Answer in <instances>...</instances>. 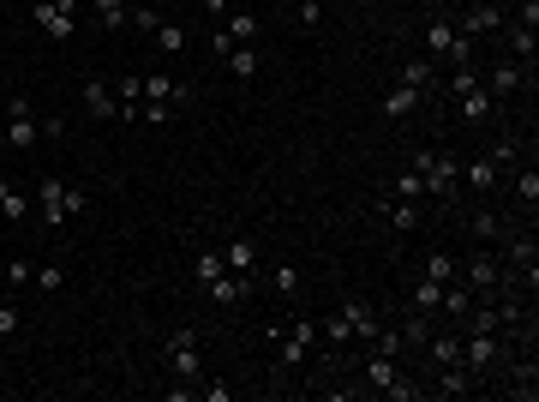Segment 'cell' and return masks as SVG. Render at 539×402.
Returning a JSON list of instances; mask_svg holds the SVG:
<instances>
[{
  "label": "cell",
  "mask_w": 539,
  "mask_h": 402,
  "mask_svg": "<svg viewBox=\"0 0 539 402\" xmlns=\"http://www.w3.org/2000/svg\"><path fill=\"white\" fill-rule=\"evenodd\" d=\"M60 139V120L55 115H36V108H30V97H6V144H13V150H30V144L36 139Z\"/></svg>",
  "instance_id": "1"
},
{
  "label": "cell",
  "mask_w": 539,
  "mask_h": 402,
  "mask_svg": "<svg viewBox=\"0 0 539 402\" xmlns=\"http://www.w3.org/2000/svg\"><path fill=\"white\" fill-rule=\"evenodd\" d=\"M408 169H420V180H426V192H432V199H450V192H455V180H462V162H455L450 150H413V157H408Z\"/></svg>",
  "instance_id": "2"
},
{
  "label": "cell",
  "mask_w": 539,
  "mask_h": 402,
  "mask_svg": "<svg viewBox=\"0 0 539 402\" xmlns=\"http://www.w3.org/2000/svg\"><path fill=\"white\" fill-rule=\"evenodd\" d=\"M36 211L48 216V229H60V222H72V216H85L90 199H85V192H72L66 180H43V187H36Z\"/></svg>",
  "instance_id": "3"
},
{
  "label": "cell",
  "mask_w": 539,
  "mask_h": 402,
  "mask_svg": "<svg viewBox=\"0 0 539 402\" xmlns=\"http://www.w3.org/2000/svg\"><path fill=\"white\" fill-rule=\"evenodd\" d=\"M30 18H36L55 43H72V36H78V0H30Z\"/></svg>",
  "instance_id": "4"
},
{
  "label": "cell",
  "mask_w": 539,
  "mask_h": 402,
  "mask_svg": "<svg viewBox=\"0 0 539 402\" xmlns=\"http://www.w3.org/2000/svg\"><path fill=\"white\" fill-rule=\"evenodd\" d=\"M162 355H168V373L174 378H198L204 373V348H198V336H192V331H174L168 343H162Z\"/></svg>",
  "instance_id": "5"
},
{
  "label": "cell",
  "mask_w": 539,
  "mask_h": 402,
  "mask_svg": "<svg viewBox=\"0 0 539 402\" xmlns=\"http://www.w3.org/2000/svg\"><path fill=\"white\" fill-rule=\"evenodd\" d=\"M497 360H503V343H497V331H468L462 336V366H473V373H492Z\"/></svg>",
  "instance_id": "6"
},
{
  "label": "cell",
  "mask_w": 539,
  "mask_h": 402,
  "mask_svg": "<svg viewBox=\"0 0 539 402\" xmlns=\"http://www.w3.org/2000/svg\"><path fill=\"white\" fill-rule=\"evenodd\" d=\"M138 102H168V108H192V90L174 85L168 72H144V78H138Z\"/></svg>",
  "instance_id": "7"
},
{
  "label": "cell",
  "mask_w": 539,
  "mask_h": 402,
  "mask_svg": "<svg viewBox=\"0 0 539 402\" xmlns=\"http://www.w3.org/2000/svg\"><path fill=\"white\" fill-rule=\"evenodd\" d=\"M473 385H480V373L462 366V360H450V366H438V378L426 385V397H468Z\"/></svg>",
  "instance_id": "8"
},
{
  "label": "cell",
  "mask_w": 539,
  "mask_h": 402,
  "mask_svg": "<svg viewBox=\"0 0 539 402\" xmlns=\"http://www.w3.org/2000/svg\"><path fill=\"white\" fill-rule=\"evenodd\" d=\"M252 276H240V271H222V276H216V283H204V294H210V301L216 306H240L246 301V294H252Z\"/></svg>",
  "instance_id": "9"
},
{
  "label": "cell",
  "mask_w": 539,
  "mask_h": 402,
  "mask_svg": "<svg viewBox=\"0 0 539 402\" xmlns=\"http://www.w3.org/2000/svg\"><path fill=\"white\" fill-rule=\"evenodd\" d=\"M336 313H341V318H348V331H354V343H371V336H378V331H383V325H378V313H371V306H366V301H360V294H348V301H341V306H336Z\"/></svg>",
  "instance_id": "10"
},
{
  "label": "cell",
  "mask_w": 539,
  "mask_h": 402,
  "mask_svg": "<svg viewBox=\"0 0 539 402\" xmlns=\"http://www.w3.org/2000/svg\"><path fill=\"white\" fill-rule=\"evenodd\" d=\"M426 108V90H413V85H390L383 90V120H408Z\"/></svg>",
  "instance_id": "11"
},
{
  "label": "cell",
  "mask_w": 539,
  "mask_h": 402,
  "mask_svg": "<svg viewBox=\"0 0 539 402\" xmlns=\"http://www.w3.org/2000/svg\"><path fill=\"white\" fill-rule=\"evenodd\" d=\"M378 216H383V222H390L396 234H413V229H420V204L390 199V192H378Z\"/></svg>",
  "instance_id": "12"
},
{
  "label": "cell",
  "mask_w": 539,
  "mask_h": 402,
  "mask_svg": "<svg viewBox=\"0 0 539 402\" xmlns=\"http://www.w3.org/2000/svg\"><path fill=\"white\" fill-rule=\"evenodd\" d=\"M85 115L90 120H120V97H114V85L90 78V85H85Z\"/></svg>",
  "instance_id": "13"
},
{
  "label": "cell",
  "mask_w": 539,
  "mask_h": 402,
  "mask_svg": "<svg viewBox=\"0 0 539 402\" xmlns=\"http://www.w3.org/2000/svg\"><path fill=\"white\" fill-rule=\"evenodd\" d=\"M228 36V43H258V30H264V18L258 13H246V6H228V18L216 25Z\"/></svg>",
  "instance_id": "14"
},
{
  "label": "cell",
  "mask_w": 539,
  "mask_h": 402,
  "mask_svg": "<svg viewBox=\"0 0 539 402\" xmlns=\"http://www.w3.org/2000/svg\"><path fill=\"white\" fill-rule=\"evenodd\" d=\"M527 72H534V67H522V60H510V55H503V60L492 67V78H485V90H492V97H515Z\"/></svg>",
  "instance_id": "15"
},
{
  "label": "cell",
  "mask_w": 539,
  "mask_h": 402,
  "mask_svg": "<svg viewBox=\"0 0 539 402\" xmlns=\"http://www.w3.org/2000/svg\"><path fill=\"white\" fill-rule=\"evenodd\" d=\"M462 36H473V43H480V36H497V30H503V13H497V6H468V13H462Z\"/></svg>",
  "instance_id": "16"
},
{
  "label": "cell",
  "mask_w": 539,
  "mask_h": 402,
  "mask_svg": "<svg viewBox=\"0 0 539 402\" xmlns=\"http://www.w3.org/2000/svg\"><path fill=\"white\" fill-rule=\"evenodd\" d=\"M396 85H413V90H426V97H432V90H438V60H432V55L402 60V78H396Z\"/></svg>",
  "instance_id": "17"
},
{
  "label": "cell",
  "mask_w": 539,
  "mask_h": 402,
  "mask_svg": "<svg viewBox=\"0 0 539 402\" xmlns=\"http://www.w3.org/2000/svg\"><path fill=\"white\" fill-rule=\"evenodd\" d=\"M30 211H36V199H30V192H18L13 180H0V222H25Z\"/></svg>",
  "instance_id": "18"
},
{
  "label": "cell",
  "mask_w": 539,
  "mask_h": 402,
  "mask_svg": "<svg viewBox=\"0 0 539 402\" xmlns=\"http://www.w3.org/2000/svg\"><path fill=\"white\" fill-rule=\"evenodd\" d=\"M383 192H390V199H408V204H426L432 199L426 180H420V169H402L396 180H383Z\"/></svg>",
  "instance_id": "19"
},
{
  "label": "cell",
  "mask_w": 539,
  "mask_h": 402,
  "mask_svg": "<svg viewBox=\"0 0 539 402\" xmlns=\"http://www.w3.org/2000/svg\"><path fill=\"white\" fill-rule=\"evenodd\" d=\"M480 301V294H473L468 283H443V294H438V313L443 318H468V306Z\"/></svg>",
  "instance_id": "20"
},
{
  "label": "cell",
  "mask_w": 539,
  "mask_h": 402,
  "mask_svg": "<svg viewBox=\"0 0 539 402\" xmlns=\"http://www.w3.org/2000/svg\"><path fill=\"white\" fill-rule=\"evenodd\" d=\"M222 264H228V271H240V276H252L258 271V241H228L222 246Z\"/></svg>",
  "instance_id": "21"
},
{
  "label": "cell",
  "mask_w": 539,
  "mask_h": 402,
  "mask_svg": "<svg viewBox=\"0 0 539 402\" xmlns=\"http://www.w3.org/2000/svg\"><path fill=\"white\" fill-rule=\"evenodd\" d=\"M420 348H426V360H432V366H450V360H462V336H443V331H432Z\"/></svg>",
  "instance_id": "22"
},
{
  "label": "cell",
  "mask_w": 539,
  "mask_h": 402,
  "mask_svg": "<svg viewBox=\"0 0 539 402\" xmlns=\"http://www.w3.org/2000/svg\"><path fill=\"white\" fill-rule=\"evenodd\" d=\"M366 378H371V390H378V397H383V390H390V385H396V378H402L396 355H371V360H366Z\"/></svg>",
  "instance_id": "23"
},
{
  "label": "cell",
  "mask_w": 539,
  "mask_h": 402,
  "mask_svg": "<svg viewBox=\"0 0 539 402\" xmlns=\"http://www.w3.org/2000/svg\"><path fill=\"white\" fill-rule=\"evenodd\" d=\"M462 180H468L473 192H492V187H497V162H492V157H473V162H462Z\"/></svg>",
  "instance_id": "24"
},
{
  "label": "cell",
  "mask_w": 539,
  "mask_h": 402,
  "mask_svg": "<svg viewBox=\"0 0 539 402\" xmlns=\"http://www.w3.org/2000/svg\"><path fill=\"white\" fill-rule=\"evenodd\" d=\"M222 60H228V72H234L240 85H246V78H258V48H252V43H234Z\"/></svg>",
  "instance_id": "25"
},
{
  "label": "cell",
  "mask_w": 539,
  "mask_h": 402,
  "mask_svg": "<svg viewBox=\"0 0 539 402\" xmlns=\"http://www.w3.org/2000/svg\"><path fill=\"white\" fill-rule=\"evenodd\" d=\"M455 43V18H443V13H432V25H426V48H432V60H443V48Z\"/></svg>",
  "instance_id": "26"
},
{
  "label": "cell",
  "mask_w": 539,
  "mask_h": 402,
  "mask_svg": "<svg viewBox=\"0 0 539 402\" xmlns=\"http://www.w3.org/2000/svg\"><path fill=\"white\" fill-rule=\"evenodd\" d=\"M127 13H132V0H97V25L102 30H127Z\"/></svg>",
  "instance_id": "27"
},
{
  "label": "cell",
  "mask_w": 539,
  "mask_h": 402,
  "mask_svg": "<svg viewBox=\"0 0 539 402\" xmlns=\"http://www.w3.org/2000/svg\"><path fill=\"white\" fill-rule=\"evenodd\" d=\"M455 108H462V120H485L492 115V90H468V97H455Z\"/></svg>",
  "instance_id": "28"
},
{
  "label": "cell",
  "mask_w": 539,
  "mask_h": 402,
  "mask_svg": "<svg viewBox=\"0 0 539 402\" xmlns=\"http://www.w3.org/2000/svg\"><path fill=\"white\" fill-rule=\"evenodd\" d=\"M438 294H443V283H432V276H420V288L408 294V306H413V313H438Z\"/></svg>",
  "instance_id": "29"
},
{
  "label": "cell",
  "mask_w": 539,
  "mask_h": 402,
  "mask_svg": "<svg viewBox=\"0 0 539 402\" xmlns=\"http://www.w3.org/2000/svg\"><path fill=\"white\" fill-rule=\"evenodd\" d=\"M443 90H450V97H468V90H480V72H473V60H468V67H450Z\"/></svg>",
  "instance_id": "30"
},
{
  "label": "cell",
  "mask_w": 539,
  "mask_h": 402,
  "mask_svg": "<svg viewBox=\"0 0 539 402\" xmlns=\"http://www.w3.org/2000/svg\"><path fill=\"white\" fill-rule=\"evenodd\" d=\"M426 336H432V313H413V306H408V318H402V343L420 348Z\"/></svg>",
  "instance_id": "31"
},
{
  "label": "cell",
  "mask_w": 539,
  "mask_h": 402,
  "mask_svg": "<svg viewBox=\"0 0 539 402\" xmlns=\"http://www.w3.org/2000/svg\"><path fill=\"white\" fill-rule=\"evenodd\" d=\"M150 36H157L162 55H186V30H180V25H168V18H162V25L150 30Z\"/></svg>",
  "instance_id": "32"
},
{
  "label": "cell",
  "mask_w": 539,
  "mask_h": 402,
  "mask_svg": "<svg viewBox=\"0 0 539 402\" xmlns=\"http://www.w3.org/2000/svg\"><path fill=\"white\" fill-rule=\"evenodd\" d=\"M222 271H228L222 253H192V276H198V288H204V283H216Z\"/></svg>",
  "instance_id": "33"
},
{
  "label": "cell",
  "mask_w": 539,
  "mask_h": 402,
  "mask_svg": "<svg viewBox=\"0 0 539 402\" xmlns=\"http://www.w3.org/2000/svg\"><path fill=\"white\" fill-rule=\"evenodd\" d=\"M534 378H539L534 360H522V366H515V378H510V397H515V402H534V390H539Z\"/></svg>",
  "instance_id": "34"
},
{
  "label": "cell",
  "mask_w": 539,
  "mask_h": 402,
  "mask_svg": "<svg viewBox=\"0 0 539 402\" xmlns=\"http://www.w3.org/2000/svg\"><path fill=\"white\" fill-rule=\"evenodd\" d=\"M127 25L138 30V36H150V30L162 25V13H157V6H150V0H138V6H132V13H127Z\"/></svg>",
  "instance_id": "35"
},
{
  "label": "cell",
  "mask_w": 539,
  "mask_h": 402,
  "mask_svg": "<svg viewBox=\"0 0 539 402\" xmlns=\"http://www.w3.org/2000/svg\"><path fill=\"white\" fill-rule=\"evenodd\" d=\"M515 199H522L527 211H534V204H539V169H534V162H527V169L515 174Z\"/></svg>",
  "instance_id": "36"
},
{
  "label": "cell",
  "mask_w": 539,
  "mask_h": 402,
  "mask_svg": "<svg viewBox=\"0 0 539 402\" xmlns=\"http://www.w3.org/2000/svg\"><path fill=\"white\" fill-rule=\"evenodd\" d=\"M426 276H432V283H455V276H462V264H455L450 253H432V259H426Z\"/></svg>",
  "instance_id": "37"
},
{
  "label": "cell",
  "mask_w": 539,
  "mask_h": 402,
  "mask_svg": "<svg viewBox=\"0 0 539 402\" xmlns=\"http://www.w3.org/2000/svg\"><path fill=\"white\" fill-rule=\"evenodd\" d=\"M473 48H480V43H473V36H462V30H455V43L443 48V60H450V67H468V60H473Z\"/></svg>",
  "instance_id": "38"
},
{
  "label": "cell",
  "mask_w": 539,
  "mask_h": 402,
  "mask_svg": "<svg viewBox=\"0 0 539 402\" xmlns=\"http://www.w3.org/2000/svg\"><path fill=\"white\" fill-rule=\"evenodd\" d=\"M270 288H276V294H300V271L294 264H276V271H270Z\"/></svg>",
  "instance_id": "39"
},
{
  "label": "cell",
  "mask_w": 539,
  "mask_h": 402,
  "mask_svg": "<svg viewBox=\"0 0 539 402\" xmlns=\"http://www.w3.org/2000/svg\"><path fill=\"white\" fill-rule=\"evenodd\" d=\"M383 397H390V402H420V397H426V385H413V378H408V373H402V378H396V385L383 390Z\"/></svg>",
  "instance_id": "40"
},
{
  "label": "cell",
  "mask_w": 539,
  "mask_h": 402,
  "mask_svg": "<svg viewBox=\"0 0 539 402\" xmlns=\"http://www.w3.org/2000/svg\"><path fill=\"white\" fill-rule=\"evenodd\" d=\"M198 397L204 402H234V385H228V378H198Z\"/></svg>",
  "instance_id": "41"
},
{
  "label": "cell",
  "mask_w": 539,
  "mask_h": 402,
  "mask_svg": "<svg viewBox=\"0 0 539 402\" xmlns=\"http://www.w3.org/2000/svg\"><path fill=\"white\" fill-rule=\"evenodd\" d=\"M473 234H480V241H503V222H497L492 211H473Z\"/></svg>",
  "instance_id": "42"
},
{
  "label": "cell",
  "mask_w": 539,
  "mask_h": 402,
  "mask_svg": "<svg viewBox=\"0 0 539 402\" xmlns=\"http://www.w3.org/2000/svg\"><path fill=\"white\" fill-rule=\"evenodd\" d=\"M30 283H36V288H60L66 276H60V264H36V276H30Z\"/></svg>",
  "instance_id": "43"
},
{
  "label": "cell",
  "mask_w": 539,
  "mask_h": 402,
  "mask_svg": "<svg viewBox=\"0 0 539 402\" xmlns=\"http://www.w3.org/2000/svg\"><path fill=\"white\" fill-rule=\"evenodd\" d=\"M30 276H36V264H25V259H13V264H6V283H13V288H25Z\"/></svg>",
  "instance_id": "44"
},
{
  "label": "cell",
  "mask_w": 539,
  "mask_h": 402,
  "mask_svg": "<svg viewBox=\"0 0 539 402\" xmlns=\"http://www.w3.org/2000/svg\"><path fill=\"white\" fill-rule=\"evenodd\" d=\"M485 157H492V162H497V169H503V162H515V139H497V144H492V150H485Z\"/></svg>",
  "instance_id": "45"
},
{
  "label": "cell",
  "mask_w": 539,
  "mask_h": 402,
  "mask_svg": "<svg viewBox=\"0 0 539 402\" xmlns=\"http://www.w3.org/2000/svg\"><path fill=\"white\" fill-rule=\"evenodd\" d=\"M198 397V378H180V385H168V402H192Z\"/></svg>",
  "instance_id": "46"
},
{
  "label": "cell",
  "mask_w": 539,
  "mask_h": 402,
  "mask_svg": "<svg viewBox=\"0 0 539 402\" xmlns=\"http://www.w3.org/2000/svg\"><path fill=\"white\" fill-rule=\"evenodd\" d=\"M13 331H18V306L0 301V336H13Z\"/></svg>",
  "instance_id": "47"
},
{
  "label": "cell",
  "mask_w": 539,
  "mask_h": 402,
  "mask_svg": "<svg viewBox=\"0 0 539 402\" xmlns=\"http://www.w3.org/2000/svg\"><path fill=\"white\" fill-rule=\"evenodd\" d=\"M324 18V0H300V25H318Z\"/></svg>",
  "instance_id": "48"
},
{
  "label": "cell",
  "mask_w": 539,
  "mask_h": 402,
  "mask_svg": "<svg viewBox=\"0 0 539 402\" xmlns=\"http://www.w3.org/2000/svg\"><path fill=\"white\" fill-rule=\"evenodd\" d=\"M198 6H204V13L216 18V25H222V18H228V6H234V0H198Z\"/></svg>",
  "instance_id": "49"
},
{
  "label": "cell",
  "mask_w": 539,
  "mask_h": 402,
  "mask_svg": "<svg viewBox=\"0 0 539 402\" xmlns=\"http://www.w3.org/2000/svg\"><path fill=\"white\" fill-rule=\"evenodd\" d=\"M336 6H341V0H336Z\"/></svg>",
  "instance_id": "50"
}]
</instances>
